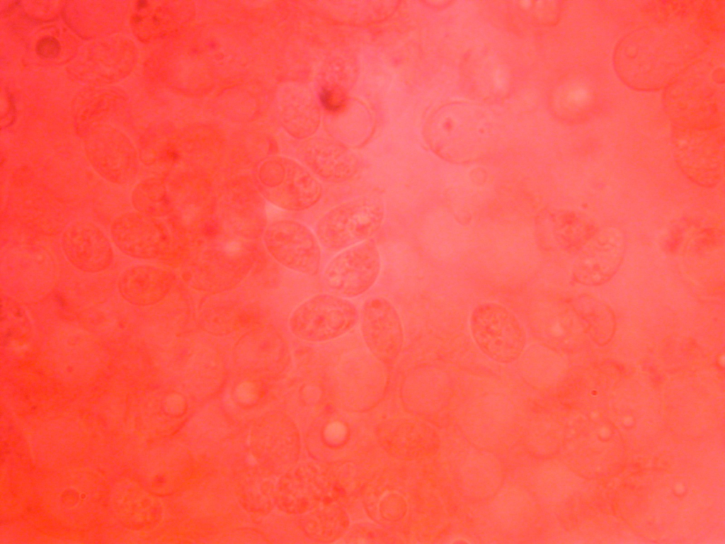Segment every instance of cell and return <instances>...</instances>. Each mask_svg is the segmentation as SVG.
Returning <instances> with one entry per match:
<instances>
[{
	"label": "cell",
	"instance_id": "277c9868",
	"mask_svg": "<svg viewBox=\"0 0 725 544\" xmlns=\"http://www.w3.org/2000/svg\"><path fill=\"white\" fill-rule=\"evenodd\" d=\"M355 305L337 295L317 294L299 305L289 319V328L296 337L309 342L336 339L357 323Z\"/></svg>",
	"mask_w": 725,
	"mask_h": 544
},
{
	"label": "cell",
	"instance_id": "52a82bcc",
	"mask_svg": "<svg viewBox=\"0 0 725 544\" xmlns=\"http://www.w3.org/2000/svg\"><path fill=\"white\" fill-rule=\"evenodd\" d=\"M263 242L268 252L282 266L305 274L318 273L319 242L302 223L287 219L275 220L265 230Z\"/></svg>",
	"mask_w": 725,
	"mask_h": 544
},
{
	"label": "cell",
	"instance_id": "5b68a950",
	"mask_svg": "<svg viewBox=\"0 0 725 544\" xmlns=\"http://www.w3.org/2000/svg\"><path fill=\"white\" fill-rule=\"evenodd\" d=\"M259 189L275 205L300 211L314 205L321 198L322 186L309 171L287 159L270 161L258 173Z\"/></svg>",
	"mask_w": 725,
	"mask_h": 544
},
{
	"label": "cell",
	"instance_id": "3957f363",
	"mask_svg": "<svg viewBox=\"0 0 725 544\" xmlns=\"http://www.w3.org/2000/svg\"><path fill=\"white\" fill-rule=\"evenodd\" d=\"M470 330L479 348L491 359L512 363L523 354L526 333L517 317L495 302L477 305L472 312Z\"/></svg>",
	"mask_w": 725,
	"mask_h": 544
},
{
	"label": "cell",
	"instance_id": "2e32d148",
	"mask_svg": "<svg viewBox=\"0 0 725 544\" xmlns=\"http://www.w3.org/2000/svg\"><path fill=\"white\" fill-rule=\"evenodd\" d=\"M272 475L261 465L247 471L239 484V498L249 511L265 514L275 504V486Z\"/></svg>",
	"mask_w": 725,
	"mask_h": 544
},
{
	"label": "cell",
	"instance_id": "5bb4252c",
	"mask_svg": "<svg viewBox=\"0 0 725 544\" xmlns=\"http://www.w3.org/2000/svg\"><path fill=\"white\" fill-rule=\"evenodd\" d=\"M172 283L173 276L166 270L139 267L124 274L120 290L127 301L137 305H149L166 296Z\"/></svg>",
	"mask_w": 725,
	"mask_h": 544
},
{
	"label": "cell",
	"instance_id": "7c38bea8",
	"mask_svg": "<svg viewBox=\"0 0 725 544\" xmlns=\"http://www.w3.org/2000/svg\"><path fill=\"white\" fill-rule=\"evenodd\" d=\"M532 313V329L547 347L564 349L575 341L577 324L572 312L563 304L547 301Z\"/></svg>",
	"mask_w": 725,
	"mask_h": 544
},
{
	"label": "cell",
	"instance_id": "44dd1931",
	"mask_svg": "<svg viewBox=\"0 0 725 544\" xmlns=\"http://www.w3.org/2000/svg\"><path fill=\"white\" fill-rule=\"evenodd\" d=\"M333 91L327 86H322L319 93V100L324 109L331 113L338 112L343 106L345 99L332 102Z\"/></svg>",
	"mask_w": 725,
	"mask_h": 544
},
{
	"label": "cell",
	"instance_id": "4fadbf2b",
	"mask_svg": "<svg viewBox=\"0 0 725 544\" xmlns=\"http://www.w3.org/2000/svg\"><path fill=\"white\" fill-rule=\"evenodd\" d=\"M305 161L316 176L332 183L352 180L360 171L356 159L331 144L319 143L308 147Z\"/></svg>",
	"mask_w": 725,
	"mask_h": 544
},
{
	"label": "cell",
	"instance_id": "9c48e42d",
	"mask_svg": "<svg viewBox=\"0 0 725 544\" xmlns=\"http://www.w3.org/2000/svg\"><path fill=\"white\" fill-rule=\"evenodd\" d=\"M360 327L364 341L374 357L383 363H391L399 356L404 342L400 316L387 299L375 297L367 300L360 312Z\"/></svg>",
	"mask_w": 725,
	"mask_h": 544
},
{
	"label": "cell",
	"instance_id": "ac0fdd59",
	"mask_svg": "<svg viewBox=\"0 0 725 544\" xmlns=\"http://www.w3.org/2000/svg\"><path fill=\"white\" fill-rule=\"evenodd\" d=\"M552 1H521L519 2L521 11L532 16L540 22L547 23L554 21L558 10L557 5Z\"/></svg>",
	"mask_w": 725,
	"mask_h": 544
},
{
	"label": "cell",
	"instance_id": "ba28073f",
	"mask_svg": "<svg viewBox=\"0 0 725 544\" xmlns=\"http://www.w3.org/2000/svg\"><path fill=\"white\" fill-rule=\"evenodd\" d=\"M253 260L251 251L244 244H229L210 249L192 261L190 279L200 289L227 290L244 278L251 268Z\"/></svg>",
	"mask_w": 725,
	"mask_h": 544
},
{
	"label": "cell",
	"instance_id": "6da1fadb",
	"mask_svg": "<svg viewBox=\"0 0 725 544\" xmlns=\"http://www.w3.org/2000/svg\"><path fill=\"white\" fill-rule=\"evenodd\" d=\"M493 131V121L488 111L476 104L457 101L438 112L428 138L441 157L467 161L486 151Z\"/></svg>",
	"mask_w": 725,
	"mask_h": 544
},
{
	"label": "cell",
	"instance_id": "7a4b0ae2",
	"mask_svg": "<svg viewBox=\"0 0 725 544\" xmlns=\"http://www.w3.org/2000/svg\"><path fill=\"white\" fill-rule=\"evenodd\" d=\"M384 212L378 192L354 198L328 210L316 223V236L326 249L342 251L371 239L381 227Z\"/></svg>",
	"mask_w": 725,
	"mask_h": 544
},
{
	"label": "cell",
	"instance_id": "8fae6325",
	"mask_svg": "<svg viewBox=\"0 0 725 544\" xmlns=\"http://www.w3.org/2000/svg\"><path fill=\"white\" fill-rule=\"evenodd\" d=\"M295 427L283 418L268 417L254 426L251 448L260 465L271 474L285 472L295 462L297 453Z\"/></svg>",
	"mask_w": 725,
	"mask_h": 544
},
{
	"label": "cell",
	"instance_id": "30bf717a",
	"mask_svg": "<svg viewBox=\"0 0 725 544\" xmlns=\"http://www.w3.org/2000/svg\"><path fill=\"white\" fill-rule=\"evenodd\" d=\"M624 251L625 239L619 229H598L581 249L575 266V278L586 285L606 282L618 269Z\"/></svg>",
	"mask_w": 725,
	"mask_h": 544
},
{
	"label": "cell",
	"instance_id": "e0dca14e",
	"mask_svg": "<svg viewBox=\"0 0 725 544\" xmlns=\"http://www.w3.org/2000/svg\"><path fill=\"white\" fill-rule=\"evenodd\" d=\"M587 96V91L579 85L561 87L554 96L555 108L564 115L578 112L581 105L586 103Z\"/></svg>",
	"mask_w": 725,
	"mask_h": 544
},
{
	"label": "cell",
	"instance_id": "ffe728a7",
	"mask_svg": "<svg viewBox=\"0 0 725 544\" xmlns=\"http://www.w3.org/2000/svg\"><path fill=\"white\" fill-rule=\"evenodd\" d=\"M348 436V426L338 421L324 425L322 429V440L330 448L341 447Z\"/></svg>",
	"mask_w": 725,
	"mask_h": 544
},
{
	"label": "cell",
	"instance_id": "d6986e66",
	"mask_svg": "<svg viewBox=\"0 0 725 544\" xmlns=\"http://www.w3.org/2000/svg\"><path fill=\"white\" fill-rule=\"evenodd\" d=\"M147 196H144V210L149 212H161L167 210L169 205V199L167 197L166 190L162 186H153L152 189L145 191Z\"/></svg>",
	"mask_w": 725,
	"mask_h": 544
},
{
	"label": "cell",
	"instance_id": "8992f818",
	"mask_svg": "<svg viewBox=\"0 0 725 544\" xmlns=\"http://www.w3.org/2000/svg\"><path fill=\"white\" fill-rule=\"evenodd\" d=\"M381 270L375 242L367 239L341 251L324 268V285L338 296L354 298L369 290Z\"/></svg>",
	"mask_w": 725,
	"mask_h": 544
},
{
	"label": "cell",
	"instance_id": "9a60e30c",
	"mask_svg": "<svg viewBox=\"0 0 725 544\" xmlns=\"http://www.w3.org/2000/svg\"><path fill=\"white\" fill-rule=\"evenodd\" d=\"M306 470L294 468L286 472L275 485V504L288 513H302L312 507L314 487Z\"/></svg>",
	"mask_w": 725,
	"mask_h": 544
}]
</instances>
